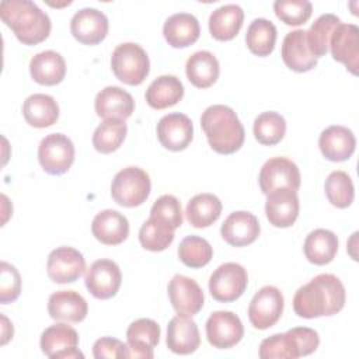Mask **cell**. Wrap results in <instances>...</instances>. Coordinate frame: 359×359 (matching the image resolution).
Segmentation results:
<instances>
[{"label": "cell", "mask_w": 359, "mask_h": 359, "mask_svg": "<svg viewBox=\"0 0 359 359\" xmlns=\"http://www.w3.org/2000/svg\"><path fill=\"white\" fill-rule=\"evenodd\" d=\"M167 348L178 355L194 353L201 345L196 323L188 316H175L167 325Z\"/></svg>", "instance_id": "cell-21"}, {"label": "cell", "mask_w": 359, "mask_h": 359, "mask_svg": "<svg viewBox=\"0 0 359 359\" xmlns=\"http://www.w3.org/2000/svg\"><path fill=\"white\" fill-rule=\"evenodd\" d=\"M93 236L105 245H118L129 236L128 219L114 209H105L95 215L91 223Z\"/></svg>", "instance_id": "cell-26"}, {"label": "cell", "mask_w": 359, "mask_h": 359, "mask_svg": "<svg viewBox=\"0 0 359 359\" xmlns=\"http://www.w3.org/2000/svg\"><path fill=\"white\" fill-rule=\"evenodd\" d=\"M252 132L258 143L273 146L283 139L286 133V121L280 114L275 111H266L255 118Z\"/></svg>", "instance_id": "cell-39"}, {"label": "cell", "mask_w": 359, "mask_h": 359, "mask_svg": "<svg viewBox=\"0 0 359 359\" xmlns=\"http://www.w3.org/2000/svg\"><path fill=\"white\" fill-rule=\"evenodd\" d=\"M324 189H325L327 199L335 208L345 209L351 206V203L353 202V198H355L353 182L349 174H346L345 171H341V170L332 171L325 180Z\"/></svg>", "instance_id": "cell-41"}, {"label": "cell", "mask_w": 359, "mask_h": 359, "mask_svg": "<svg viewBox=\"0 0 359 359\" xmlns=\"http://www.w3.org/2000/svg\"><path fill=\"white\" fill-rule=\"evenodd\" d=\"M139 241L144 250L160 252L168 248L174 241V230L161 222L149 217L139 230Z\"/></svg>", "instance_id": "cell-42"}, {"label": "cell", "mask_w": 359, "mask_h": 359, "mask_svg": "<svg viewBox=\"0 0 359 359\" xmlns=\"http://www.w3.org/2000/svg\"><path fill=\"white\" fill-rule=\"evenodd\" d=\"M29 73L38 84L56 86L66 76V62L59 52L43 50L32 56Z\"/></svg>", "instance_id": "cell-28"}, {"label": "cell", "mask_w": 359, "mask_h": 359, "mask_svg": "<svg viewBox=\"0 0 359 359\" xmlns=\"http://www.w3.org/2000/svg\"><path fill=\"white\" fill-rule=\"evenodd\" d=\"M0 18L24 45L43 42L52 28L49 15L29 0H4L0 3Z\"/></svg>", "instance_id": "cell-2"}, {"label": "cell", "mask_w": 359, "mask_h": 359, "mask_svg": "<svg viewBox=\"0 0 359 359\" xmlns=\"http://www.w3.org/2000/svg\"><path fill=\"white\" fill-rule=\"evenodd\" d=\"M338 24H341V20L335 14L327 13V14L320 15L311 24L310 29L306 31L309 49L316 59H318L327 53L328 45H330V38Z\"/></svg>", "instance_id": "cell-38"}, {"label": "cell", "mask_w": 359, "mask_h": 359, "mask_svg": "<svg viewBox=\"0 0 359 359\" xmlns=\"http://www.w3.org/2000/svg\"><path fill=\"white\" fill-rule=\"evenodd\" d=\"M107 15L93 7H86L74 13L70 21V31L76 41L84 45H97L102 42L108 34Z\"/></svg>", "instance_id": "cell-17"}, {"label": "cell", "mask_w": 359, "mask_h": 359, "mask_svg": "<svg viewBox=\"0 0 359 359\" xmlns=\"http://www.w3.org/2000/svg\"><path fill=\"white\" fill-rule=\"evenodd\" d=\"M299 209L297 192L290 188H278L266 195V219L275 227H290L299 216Z\"/></svg>", "instance_id": "cell-19"}, {"label": "cell", "mask_w": 359, "mask_h": 359, "mask_svg": "<svg viewBox=\"0 0 359 359\" xmlns=\"http://www.w3.org/2000/svg\"><path fill=\"white\" fill-rule=\"evenodd\" d=\"M318 146L323 156L330 161L348 160L356 147V139L351 129L342 125L325 128L318 137Z\"/></svg>", "instance_id": "cell-23"}, {"label": "cell", "mask_w": 359, "mask_h": 359, "mask_svg": "<svg viewBox=\"0 0 359 359\" xmlns=\"http://www.w3.org/2000/svg\"><path fill=\"white\" fill-rule=\"evenodd\" d=\"M261 227L255 215L245 210L230 213L220 227L223 240L233 247L252 244L259 236Z\"/></svg>", "instance_id": "cell-20"}, {"label": "cell", "mask_w": 359, "mask_h": 359, "mask_svg": "<svg viewBox=\"0 0 359 359\" xmlns=\"http://www.w3.org/2000/svg\"><path fill=\"white\" fill-rule=\"evenodd\" d=\"M244 11L238 4H224L212 11L209 17L210 35L217 41H230L241 29Z\"/></svg>", "instance_id": "cell-31"}, {"label": "cell", "mask_w": 359, "mask_h": 359, "mask_svg": "<svg viewBox=\"0 0 359 359\" xmlns=\"http://www.w3.org/2000/svg\"><path fill=\"white\" fill-rule=\"evenodd\" d=\"M328 46L332 59L345 65L346 70L356 76L359 67V28L355 24H338Z\"/></svg>", "instance_id": "cell-16"}, {"label": "cell", "mask_w": 359, "mask_h": 359, "mask_svg": "<svg viewBox=\"0 0 359 359\" xmlns=\"http://www.w3.org/2000/svg\"><path fill=\"white\" fill-rule=\"evenodd\" d=\"M346 300L345 286L332 273H320L300 286L293 297V310L299 317L317 318L339 313Z\"/></svg>", "instance_id": "cell-1"}, {"label": "cell", "mask_w": 359, "mask_h": 359, "mask_svg": "<svg viewBox=\"0 0 359 359\" xmlns=\"http://www.w3.org/2000/svg\"><path fill=\"white\" fill-rule=\"evenodd\" d=\"M86 287L100 300L114 297L122 283V273L118 264L108 258L94 261L84 276Z\"/></svg>", "instance_id": "cell-9"}, {"label": "cell", "mask_w": 359, "mask_h": 359, "mask_svg": "<svg viewBox=\"0 0 359 359\" xmlns=\"http://www.w3.org/2000/svg\"><path fill=\"white\" fill-rule=\"evenodd\" d=\"M1 321H3V331H1V342L0 344L6 345L13 338L14 331H13V324H10L8 318L4 314H1Z\"/></svg>", "instance_id": "cell-47"}, {"label": "cell", "mask_w": 359, "mask_h": 359, "mask_svg": "<svg viewBox=\"0 0 359 359\" xmlns=\"http://www.w3.org/2000/svg\"><path fill=\"white\" fill-rule=\"evenodd\" d=\"M184 97L181 80L172 74H163L154 79L146 90V102L154 109H165L178 104Z\"/></svg>", "instance_id": "cell-30"}, {"label": "cell", "mask_w": 359, "mask_h": 359, "mask_svg": "<svg viewBox=\"0 0 359 359\" xmlns=\"http://www.w3.org/2000/svg\"><path fill=\"white\" fill-rule=\"evenodd\" d=\"M276 27L266 18H255L245 32V43L251 53L257 56H268L273 52L276 42Z\"/></svg>", "instance_id": "cell-36"}, {"label": "cell", "mask_w": 359, "mask_h": 359, "mask_svg": "<svg viewBox=\"0 0 359 359\" xmlns=\"http://www.w3.org/2000/svg\"><path fill=\"white\" fill-rule=\"evenodd\" d=\"M95 112L102 119H128L133 109V97L118 86H108L102 88L94 101Z\"/></svg>", "instance_id": "cell-22"}, {"label": "cell", "mask_w": 359, "mask_h": 359, "mask_svg": "<svg viewBox=\"0 0 359 359\" xmlns=\"http://www.w3.org/2000/svg\"><path fill=\"white\" fill-rule=\"evenodd\" d=\"M276 17L286 25H303L313 13V6L307 0H276L273 3Z\"/></svg>", "instance_id": "cell-43"}, {"label": "cell", "mask_w": 359, "mask_h": 359, "mask_svg": "<svg viewBox=\"0 0 359 359\" xmlns=\"http://www.w3.org/2000/svg\"><path fill=\"white\" fill-rule=\"evenodd\" d=\"M258 181L262 194L268 195L278 188H290L297 191L300 188L302 178L299 167L292 160L286 157H272L261 167Z\"/></svg>", "instance_id": "cell-10"}, {"label": "cell", "mask_w": 359, "mask_h": 359, "mask_svg": "<svg viewBox=\"0 0 359 359\" xmlns=\"http://www.w3.org/2000/svg\"><path fill=\"white\" fill-rule=\"evenodd\" d=\"M160 325L151 318H139L126 330L125 358L151 359L153 349L160 342Z\"/></svg>", "instance_id": "cell-15"}, {"label": "cell", "mask_w": 359, "mask_h": 359, "mask_svg": "<svg viewBox=\"0 0 359 359\" xmlns=\"http://www.w3.org/2000/svg\"><path fill=\"white\" fill-rule=\"evenodd\" d=\"M247 285V269L237 262L222 264L209 278V292L215 300L222 303H230L241 297Z\"/></svg>", "instance_id": "cell-7"}, {"label": "cell", "mask_w": 359, "mask_h": 359, "mask_svg": "<svg viewBox=\"0 0 359 359\" xmlns=\"http://www.w3.org/2000/svg\"><path fill=\"white\" fill-rule=\"evenodd\" d=\"M185 73L192 86L198 88H209L219 79V60L209 50H198L188 57Z\"/></svg>", "instance_id": "cell-29"}, {"label": "cell", "mask_w": 359, "mask_h": 359, "mask_svg": "<svg viewBox=\"0 0 359 359\" xmlns=\"http://www.w3.org/2000/svg\"><path fill=\"white\" fill-rule=\"evenodd\" d=\"M21 293V276L17 268L6 261L0 264V303L7 304L18 299Z\"/></svg>", "instance_id": "cell-45"}, {"label": "cell", "mask_w": 359, "mask_h": 359, "mask_svg": "<svg viewBox=\"0 0 359 359\" xmlns=\"http://www.w3.org/2000/svg\"><path fill=\"white\" fill-rule=\"evenodd\" d=\"M128 126L122 119H104L93 135V146L98 153L109 154L121 147L126 137Z\"/></svg>", "instance_id": "cell-37"}, {"label": "cell", "mask_w": 359, "mask_h": 359, "mask_svg": "<svg viewBox=\"0 0 359 359\" xmlns=\"http://www.w3.org/2000/svg\"><path fill=\"white\" fill-rule=\"evenodd\" d=\"M86 271V259L83 254L67 245H62L50 251L46 262V272L55 283H72L77 280Z\"/></svg>", "instance_id": "cell-13"}, {"label": "cell", "mask_w": 359, "mask_h": 359, "mask_svg": "<svg viewBox=\"0 0 359 359\" xmlns=\"http://www.w3.org/2000/svg\"><path fill=\"white\" fill-rule=\"evenodd\" d=\"M285 307V299L282 292L276 286L261 287L250 302L248 318L254 328L268 330L275 325Z\"/></svg>", "instance_id": "cell-8"}, {"label": "cell", "mask_w": 359, "mask_h": 359, "mask_svg": "<svg viewBox=\"0 0 359 359\" xmlns=\"http://www.w3.org/2000/svg\"><path fill=\"white\" fill-rule=\"evenodd\" d=\"M201 126L209 146L219 154H233L241 149L244 126L233 108L222 104L208 107L201 116Z\"/></svg>", "instance_id": "cell-3"}, {"label": "cell", "mask_w": 359, "mask_h": 359, "mask_svg": "<svg viewBox=\"0 0 359 359\" xmlns=\"http://www.w3.org/2000/svg\"><path fill=\"white\" fill-rule=\"evenodd\" d=\"M304 255L314 265L330 264L338 252V237L327 229H316L310 231L303 245Z\"/></svg>", "instance_id": "cell-33"}, {"label": "cell", "mask_w": 359, "mask_h": 359, "mask_svg": "<svg viewBox=\"0 0 359 359\" xmlns=\"http://www.w3.org/2000/svg\"><path fill=\"white\" fill-rule=\"evenodd\" d=\"M222 202L220 199L209 192L198 194L187 205L185 215L191 226L196 229H203L212 226L222 213Z\"/></svg>", "instance_id": "cell-34"}, {"label": "cell", "mask_w": 359, "mask_h": 359, "mask_svg": "<svg viewBox=\"0 0 359 359\" xmlns=\"http://www.w3.org/2000/svg\"><path fill=\"white\" fill-rule=\"evenodd\" d=\"M163 35L172 48H187L195 43L201 35L199 21L189 13L170 15L163 25Z\"/></svg>", "instance_id": "cell-27"}, {"label": "cell", "mask_w": 359, "mask_h": 359, "mask_svg": "<svg viewBox=\"0 0 359 359\" xmlns=\"http://www.w3.org/2000/svg\"><path fill=\"white\" fill-rule=\"evenodd\" d=\"M244 337V327L233 311H213L206 321L208 342L217 349H229L237 345Z\"/></svg>", "instance_id": "cell-11"}, {"label": "cell", "mask_w": 359, "mask_h": 359, "mask_svg": "<svg viewBox=\"0 0 359 359\" xmlns=\"http://www.w3.org/2000/svg\"><path fill=\"white\" fill-rule=\"evenodd\" d=\"M258 355L261 359H297L302 356V348L294 330H289L283 334H273L265 338Z\"/></svg>", "instance_id": "cell-35"}, {"label": "cell", "mask_w": 359, "mask_h": 359, "mask_svg": "<svg viewBox=\"0 0 359 359\" xmlns=\"http://www.w3.org/2000/svg\"><path fill=\"white\" fill-rule=\"evenodd\" d=\"M282 60L293 72L304 73L317 66V59L311 55L304 29H294L286 34L282 42Z\"/></svg>", "instance_id": "cell-24"}, {"label": "cell", "mask_w": 359, "mask_h": 359, "mask_svg": "<svg viewBox=\"0 0 359 359\" xmlns=\"http://www.w3.org/2000/svg\"><path fill=\"white\" fill-rule=\"evenodd\" d=\"M126 344L112 337H102L97 339L93 345V355L95 359H122L125 358Z\"/></svg>", "instance_id": "cell-46"}, {"label": "cell", "mask_w": 359, "mask_h": 359, "mask_svg": "<svg viewBox=\"0 0 359 359\" xmlns=\"http://www.w3.org/2000/svg\"><path fill=\"white\" fill-rule=\"evenodd\" d=\"M168 297L172 309L180 316L192 317L203 307L205 296L198 282L184 275H174L168 283Z\"/></svg>", "instance_id": "cell-14"}, {"label": "cell", "mask_w": 359, "mask_h": 359, "mask_svg": "<svg viewBox=\"0 0 359 359\" xmlns=\"http://www.w3.org/2000/svg\"><path fill=\"white\" fill-rule=\"evenodd\" d=\"M150 189L149 174L140 167L129 165L115 174L111 184V196L121 206L135 208L146 202Z\"/></svg>", "instance_id": "cell-5"}, {"label": "cell", "mask_w": 359, "mask_h": 359, "mask_svg": "<svg viewBox=\"0 0 359 359\" xmlns=\"http://www.w3.org/2000/svg\"><path fill=\"white\" fill-rule=\"evenodd\" d=\"M213 248L208 240L199 236H187L178 245V258L189 268H202L210 262Z\"/></svg>", "instance_id": "cell-40"}, {"label": "cell", "mask_w": 359, "mask_h": 359, "mask_svg": "<svg viewBox=\"0 0 359 359\" xmlns=\"http://www.w3.org/2000/svg\"><path fill=\"white\" fill-rule=\"evenodd\" d=\"M111 67L119 81L128 86H139L149 76L150 60L140 45L135 42H125L119 43L114 49Z\"/></svg>", "instance_id": "cell-4"}, {"label": "cell", "mask_w": 359, "mask_h": 359, "mask_svg": "<svg viewBox=\"0 0 359 359\" xmlns=\"http://www.w3.org/2000/svg\"><path fill=\"white\" fill-rule=\"evenodd\" d=\"M41 349L50 359H74L84 358L83 352L77 349L79 334L77 331L65 324L56 323L48 327L41 335Z\"/></svg>", "instance_id": "cell-12"}, {"label": "cell", "mask_w": 359, "mask_h": 359, "mask_svg": "<svg viewBox=\"0 0 359 359\" xmlns=\"http://www.w3.org/2000/svg\"><path fill=\"white\" fill-rule=\"evenodd\" d=\"M157 137L161 146L171 151L185 150L194 139L192 121L181 112L164 115L157 123Z\"/></svg>", "instance_id": "cell-18"}, {"label": "cell", "mask_w": 359, "mask_h": 359, "mask_svg": "<svg viewBox=\"0 0 359 359\" xmlns=\"http://www.w3.org/2000/svg\"><path fill=\"white\" fill-rule=\"evenodd\" d=\"M22 115L28 125L42 129L56 123L59 118V105L52 95L32 94L22 104Z\"/></svg>", "instance_id": "cell-32"}, {"label": "cell", "mask_w": 359, "mask_h": 359, "mask_svg": "<svg viewBox=\"0 0 359 359\" xmlns=\"http://www.w3.org/2000/svg\"><path fill=\"white\" fill-rule=\"evenodd\" d=\"M150 217L168 226L171 230L178 229L182 224L181 202L174 195H161L156 199L150 209Z\"/></svg>", "instance_id": "cell-44"}, {"label": "cell", "mask_w": 359, "mask_h": 359, "mask_svg": "<svg viewBox=\"0 0 359 359\" xmlns=\"http://www.w3.org/2000/svg\"><path fill=\"white\" fill-rule=\"evenodd\" d=\"M48 313L56 321L81 323L87 317L88 304L76 290H57L49 296Z\"/></svg>", "instance_id": "cell-25"}, {"label": "cell", "mask_w": 359, "mask_h": 359, "mask_svg": "<svg viewBox=\"0 0 359 359\" xmlns=\"http://www.w3.org/2000/svg\"><path fill=\"white\" fill-rule=\"evenodd\" d=\"M38 160L45 172L62 175L74 161V144L63 133L46 135L38 146Z\"/></svg>", "instance_id": "cell-6"}]
</instances>
